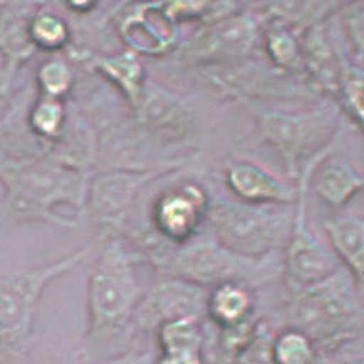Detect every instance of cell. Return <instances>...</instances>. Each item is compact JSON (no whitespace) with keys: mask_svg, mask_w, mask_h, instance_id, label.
Wrapping results in <instances>:
<instances>
[{"mask_svg":"<svg viewBox=\"0 0 364 364\" xmlns=\"http://www.w3.org/2000/svg\"><path fill=\"white\" fill-rule=\"evenodd\" d=\"M90 171L52 156H7L0 153L4 203L21 222H48L76 227L57 213L62 205L85 212Z\"/></svg>","mask_w":364,"mask_h":364,"instance_id":"1","label":"cell"},{"mask_svg":"<svg viewBox=\"0 0 364 364\" xmlns=\"http://www.w3.org/2000/svg\"><path fill=\"white\" fill-rule=\"evenodd\" d=\"M141 256L122 235L103 239L86 284V349L109 344L132 325L146 292L136 270Z\"/></svg>","mask_w":364,"mask_h":364,"instance_id":"2","label":"cell"},{"mask_svg":"<svg viewBox=\"0 0 364 364\" xmlns=\"http://www.w3.org/2000/svg\"><path fill=\"white\" fill-rule=\"evenodd\" d=\"M146 256L165 277L188 280L208 291L223 284H239L253 291V287L282 277V255L246 258L225 250L212 235L201 237L198 234L177 246L153 244Z\"/></svg>","mask_w":364,"mask_h":364,"instance_id":"3","label":"cell"},{"mask_svg":"<svg viewBox=\"0 0 364 364\" xmlns=\"http://www.w3.org/2000/svg\"><path fill=\"white\" fill-rule=\"evenodd\" d=\"M361 285L344 267L328 279L291 294V328L308 335L318 350L337 349L359 337L363 326Z\"/></svg>","mask_w":364,"mask_h":364,"instance_id":"4","label":"cell"},{"mask_svg":"<svg viewBox=\"0 0 364 364\" xmlns=\"http://www.w3.org/2000/svg\"><path fill=\"white\" fill-rule=\"evenodd\" d=\"M93 246L85 244L52 263L0 275V358L9 361L26 358L43 292L53 280L77 267Z\"/></svg>","mask_w":364,"mask_h":364,"instance_id":"5","label":"cell"},{"mask_svg":"<svg viewBox=\"0 0 364 364\" xmlns=\"http://www.w3.org/2000/svg\"><path fill=\"white\" fill-rule=\"evenodd\" d=\"M294 205H250L218 200L210 203L206 222L212 237L225 250L246 258L279 253L291 234Z\"/></svg>","mask_w":364,"mask_h":364,"instance_id":"6","label":"cell"},{"mask_svg":"<svg viewBox=\"0 0 364 364\" xmlns=\"http://www.w3.org/2000/svg\"><path fill=\"white\" fill-rule=\"evenodd\" d=\"M341 109L325 100L309 112L256 110L258 132L282 159L289 176H299L309 160L330 150L338 131Z\"/></svg>","mask_w":364,"mask_h":364,"instance_id":"7","label":"cell"},{"mask_svg":"<svg viewBox=\"0 0 364 364\" xmlns=\"http://www.w3.org/2000/svg\"><path fill=\"white\" fill-rule=\"evenodd\" d=\"M328 151H332V148L318 155L316 159L309 160L297 176L292 227L282 253V277L289 294L299 292L306 287H311V285L328 279L332 273L342 267L333 251L328 246H325L309 229L308 215H306L309 176H311L314 165L320 162Z\"/></svg>","mask_w":364,"mask_h":364,"instance_id":"8","label":"cell"},{"mask_svg":"<svg viewBox=\"0 0 364 364\" xmlns=\"http://www.w3.org/2000/svg\"><path fill=\"white\" fill-rule=\"evenodd\" d=\"M264 21L241 9L210 21L182 45L179 57L198 68L247 60L262 40Z\"/></svg>","mask_w":364,"mask_h":364,"instance_id":"9","label":"cell"},{"mask_svg":"<svg viewBox=\"0 0 364 364\" xmlns=\"http://www.w3.org/2000/svg\"><path fill=\"white\" fill-rule=\"evenodd\" d=\"M156 177V172L136 168H115L90 177L82 215L103 230L105 237L121 235L139 194Z\"/></svg>","mask_w":364,"mask_h":364,"instance_id":"10","label":"cell"},{"mask_svg":"<svg viewBox=\"0 0 364 364\" xmlns=\"http://www.w3.org/2000/svg\"><path fill=\"white\" fill-rule=\"evenodd\" d=\"M210 208L208 193L196 182H182L165 189L151 206V223L155 232L167 244L188 242L200 234Z\"/></svg>","mask_w":364,"mask_h":364,"instance_id":"11","label":"cell"},{"mask_svg":"<svg viewBox=\"0 0 364 364\" xmlns=\"http://www.w3.org/2000/svg\"><path fill=\"white\" fill-rule=\"evenodd\" d=\"M206 301L208 289L176 277H162L144 292L132 318V325L139 332L148 333L155 332L165 321L177 318H194L201 321V318L206 316Z\"/></svg>","mask_w":364,"mask_h":364,"instance_id":"12","label":"cell"},{"mask_svg":"<svg viewBox=\"0 0 364 364\" xmlns=\"http://www.w3.org/2000/svg\"><path fill=\"white\" fill-rule=\"evenodd\" d=\"M225 177L230 191L250 205H294L296 201V189L247 160L230 162L225 168Z\"/></svg>","mask_w":364,"mask_h":364,"instance_id":"13","label":"cell"},{"mask_svg":"<svg viewBox=\"0 0 364 364\" xmlns=\"http://www.w3.org/2000/svg\"><path fill=\"white\" fill-rule=\"evenodd\" d=\"M131 109L141 126L168 138L184 134L191 119L184 102L151 82H144L138 102Z\"/></svg>","mask_w":364,"mask_h":364,"instance_id":"14","label":"cell"},{"mask_svg":"<svg viewBox=\"0 0 364 364\" xmlns=\"http://www.w3.org/2000/svg\"><path fill=\"white\" fill-rule=\"evenodd\" d=\"M309 186L332 208H342L364 188L363 173L349 159L328 151L309 176Z\"/></svg>","mask_w":364,"mask_h":364,"instance_id":"15","label":"cell"},{"mask_svg":"<svg viewBox=\"0 0 364 364\" xmlns=\"http://www.w3.org/2000/svg\"><path fill=\"white\" fill-rule=\"evenodd\" d=\"M139 14H131L119 24V33L131 43V50L146 55L164 53L176 41L173 24L164 16L160 4H153L155 14H150V4L136 6Z\"/></svg>","mask_w":364,"mask_h":364,"instance_id":"16","label":"cell"},{"mask_svg":"<svg viewBox=\"0 0 364 364\" xmlns=\"http://www.w3.org/2000/svg\"><path fill=\"white\" fill-rule=\"evenodd\" d=\"M301 47H303L304 77L311 81V85L318 90L333 97L342 59L337 55L332 41L326 35L325 21L306 28L301 36Z\"/></svg>","mask_w":364,"mask_h":364,"instance_id":"17","label":"cell"},{"mask_svg":"<svg viewBox=\"0 0 364 364\" xmlns=\"http://www.w3.org/2000/svg\"><path fill=\"white\" fill-rule=\"evenodd\" d=\"M71 59L90 65L91 69H95L110 82H114L124 93L129 107L138 102L146 81H144V71L139 55L132 52L131 48L119 53V55H91V53L71 50Z\"/></svg>","mask_w":364,"mask_h":364,"instance_id":"18","label":"cell"},{"mask_svg":"<svg viewBox=\"0 0 364 364\" xmlns=\"http://www.w3.org/2000/svg\"><path fill=\"white\" fill-rule=\"evenodd\" d=\"M303 31V28L296 26L279 16L272 14L264 21L262 31L264 52L279 73L304 76L303 47H301Z\"/></svg>","mask_w":364,"mask_h":364,"instance_id":"19","label":"cell"},{"mask_svg":"<svg viewBox=\"0 0 364 364\" xmlns=\"http://www.w3.org/2000/svg\"><path fill=\"white\" fill-rule=\"evenodd\" d=\"M330 250L359 285L364 273V225L355 215H338L323 225Z\"/></svg>","mask_w":364,"mask_h":364,"instance_id":"20","label":"cell"},{"mask_svg":"<svg viewBox=\"0 0 364 364\" xmlns=\"http://www.w3.org/2000/svg\"><path fill=\"white\" fill-rule=\"evenodd\" d=\"M36 9L38 4L0 2V48L19 68L36 53L30 38V21Z\"/></svg>","mask_w":364,"mask_h":364,"instance_id":"21","label":"cell"},{"mask_svg":"<svg viewBox=\"0 0 364 364\" xmlns=\"http://www.w3.org/2000/svg\"><path fill=\"white\" fill-rule=\"evenodd\" d=\"M253 291L239 284H223L208 291L206 318L220 328L239 325L255 316Z\"/></svg>","mask_w":364,"mask_h":364,"instance_id":"22","label":"cell"},{"mask_svg":"<svg viewBox=\"0 0 364 364\" xmlns=\"http://www.w3.org/2000/svg\"><path fill=\"white\" fill-rule=\"evenodd\" d=\"M30 38L36 52L57 53L71 43V28L59 12L47 4H38L30 21Z\"/></svg>","mask_w":364,"mask_h":364,"instance_id":"23","label":"cell"},{"mask_svg":"<svg viewBox=\"0 0 364 364\" xmlns=\"http://www.w3.org/2000/svg\"><path fill=\"white\" fill-rule=\"evenodd\" d=\"M363 85V68L353 64L349 59H342L333 98L341 112H344L358 127H361L364 117Z\"/></svg>","mask_w":364,"mask_h":364,"instance_id":"24","label":"cell"},{"mask_svg":"<svg viewBox=\"0 0 364 364\" xmlns=\"http://www.w3.org/2000/svg\"><path fill=\"white\" fill-rule=\"evenodd\" d=\"M320 350L308 335L296 328H285L273 337L272 364H320Z\"/></svg>","mask_w":364,"mask_h":364,"instance_id":"25","label":"cell"},{"mask_svg":"<svg viewBox=\"0 0 364 364\" xmlns=\"http://www.w3.org/2000/svg\"><path fill=\"white\" fill-rule=\"evenodd\" d=\"M156 344L160 353H177V350H203L201 323L194 318H177L165 321L155 330Z\"/></svg>","mask_w":364,"mask_h":364,"instance_id":"26","label":"cell"},{"mask_svg":"<svg viewBox=\"0 0 364 364\" xmlns=\"http://www.w3.org/2000/svg\"><path fill=\"white\" fill-rule=\"evenodd\" d=\"M35 81L38 97L52 98V100H68L74 88L76 76H74V69L68 59L53 55L41 62Z\"/></svg>","mask_w":364,"mask_h":364,"instance_id":"27","label":"cell"},{"mask_svg":"<svg viewBox=\"0 0 364 364\" xmlns=\"http://www.w3.org/2000/svg\"><path fill=\"white\" fill-rule=\"evenodd\" d=\"M259 321H262V318L255 314V316L247 318L242 323L218 330V350H220L223 364H235L239 355L244 353V349L253 341Z\"/></svg>","mask_w":364,"mask_h":364,"instance_id":"28","label":"cell"},{"mask_svg":"<svg viewBox=\"0 0 364 364\" xmlns=\"http://www.w3.org/2000/svg\"><path fill=\"white\" fill-rule=\"evenodd\" d=\"M337 14L341 16V28L346 33L349 52L353 53L350 62L361 68L363 62V4H341Z\"/></svg>","mask_w":364,"mask_h":364,"instance_id":"29","label":"cell"},{"mask_svg":"<svg viewBox=\"0 0 364 364\" xmlns=\"http://www.w3.org/2000/svg\"><path fill=\"white\" fill-rule=\"evenodd\" d=\"M275 335L270 333L267 323L262 320L256 330L253 341L239 355L235 364H272V342Z\"/></svg>","mask_w":364,"mask_h":364,"instance_id":"30","label":"cell"},{"mask_svg":"<svg viewBox=\"0 0 364 364\" xmlns=\"http://www.w3.org/2000/svg\"><path fill=\"white\" fill-rule=\"evenodd\" d=\"M90 364H155V354L150 353V350L132 349Z\"/></svg>","mask_w":364,"mask_h":364,"instance_id":"31","label":"cell"},{"mask_svg":"<svg viewBox=\"0 0 364 364\" xmlns=\"http://www.w3.org/2000/svg\"><path fill=\"white\" fill-rule=\"evenodd\" d=\"M155 364H206L203 350H177L155 355Z\"/></svg>","mask_w":364,"mask_h":364,"instance_id":"32","label":"cell"},{"mask_svg":"<svg viewBox=\"0 0 364 364\" xmlns=\"http://www.w3.org/2000/svg\"><path fill=\"white\" fill-rule=\"evenodd\" d=\"M19 65L9 59L0 48V98L9 97L12 85L16 81V74L19 71Z\"/></svg>","mask_w":364,"mask_h":364,"instance_id":"33","label":"cell"},{"mask_svg":"<svg viewBox=\"0 0 364 364\" xmlns=\"http://www.w3.org/2000/svg\"><path fill=\"white\" fill-rule=\"evenodd\" d=\"M97 7L95 2H68L65 4V9L74 12V14H88L90 11H93Z\"/></svg>","mask_w":364,"mask_h":364,"instance_id":"34","label":"cell"},{"mask_svg":"<svg viewBox=\"0 0 364 364\" xmlns=\"http://www.w3.org/2000/svg\"><path fill=\"white\" fill-rule=\"evenodd\" d=\"M320 364H323V363H320Z\"/></svg>","mask_w":364,"mask_h":364,"instance_id":"35","label":"cell"}]
</instances>
